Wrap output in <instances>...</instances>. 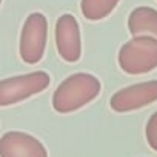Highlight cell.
Returning a JSON list of instances; mask_svg holds the SVG:
<instances>
[{
  "label": "cell",
  "mask_w": 157,
  "mask_h": 157,
  "mask_svg": "<svg viewBox=\"0 0 157 157\" xmlns=\"http://www.w3.org/2000/svg\"><path fill=\"white\" fill-rule=\"evenodd\" d=\"M102 91L100 80L90 72H75L52 93V108L59 114L74 113L91 103Z\"/></svg>",
  "instance_id": "6da1fadb"
},
{
  "label": "cell",
  "mask_w": 157,
  "mask_h": 157,
  "mask_svg": "<svg viewBox=\"0 0 157 157\" xmlns=\"http://www.w3.org/2000/svg\"><path fill=\"white\" fill-rule=\"evenodd\" d=\"M117 62L120 69L129 75L151 72L157 68V37L132 36L120 46Z\"/></svg>",
  "instance_id": "7a4b0ae2"
},
{
  "label": "cell",
  "mask_w": 157,
  "mask_h": 157,
  "mask_svg": "<svg viewBox=\"0 0 157 157\" xmlns=\"http://www.w3.org/2000/svg\"><path fill=\"white\" fill-rule=\"evenodd\" d=\"M51 83V77L45 71L13 75L0 80V108L20 103L42 91Z\"/></svg>",
  "instance_id": "3957f363"
},
{
  "label": "cell",
  "mask_w": 157,
  "mask_h": 157,
  "mask_svg": "<svg viewBox=\"0 0 157 157\" xmlns=\"http://www.w3.org/2000/svg\"><path fill=\"white\" fill-rule=\"evenodd\" d=\"M48 40V20L42 13H33L26 17L22 33L19 52L20 59L28 65L39 63L45 56Z\"/></svg>",
  "instance_id": "277c9868"
},
{
  "label": "cell",
  "mask_w": 157,
  "mask_h": 157,
  "mask_svg": "<svg viewBox=\"0 0 157 157\" xmlns=\"http://www.w3.org/2000/svg\"><path fill=\"white\" fill-rule=\"evenodd\" d=\"M157 102V80H148L119 90L109 99V106L116 113H129Z\"/></svg>",
  "instance_id": "5b68a950"
},
{
  "label": "cell",
  "mask_w": 157,
  "mask_h": 157,
  "mask_svg": "<svg viewBox=\"0 0 157 157\" xmlns=\"http://www.w3.org/2000/svg\"><path fill=\"white\" fill-rule=\"evenodd\" d=\"M56 46L62 60L75 63L82 57L80 26L72 14H63L56 22Z\"/></svg>",
  "instance_id": "8992f818"
},
{
  "label": "cell",
  "mask_w": 157,
  "mask_h": 157,
  "mask_svg": "<svg viewBox=\"0 0 157 157\" xmlns=\"http://www.w3.org/2000/svg\"><path fill=\"white\" fill-rule=\"evenodd\" d=\"M0 157H48L45 145L22 131H8L0 137Z\"/></svg>",
  "instance_id": "52a82bcc"
},
{
  "label": "cell",
  "mask_w": 157,
  "mask_h": 157,
  "mask_svg": "<svg viewBox=\"0 0 157 157\" xmlns=\"http://www.w3.org/2000/svg\"><path fill=\"white\" fill-rule=\"evenodd\" d=\"M128 31L131 36L151 34L157 37V11L151 6H137L128 16Z\"/></svg>",
  "instance_id": "ba28073f"
},
{
  "label": "cell",
  "mask_w": 157,
  "mask_h": 157,
  "mask_svg": "<svg viewBox=\"0 0 157 157\" xmlns=\"http://www.w3.org/2000/svg\"><path fill=\"white\" fill-rule=\"evenodd\" d=\"M120 0H82L80 10L86 20L97 22L106 19L119 5Z\"/></svg>",
  "instance_id": "9c48e42d"
},
{
  "label": "cell",
  "mask_w": 157,
  "mask_h": 157,
  "mask_svg": "<svg viewBox=\"0 0 157 157\" xmlns=\"http://www.w3.org/2000/svg\"><path fill=\"white\" fill-rule=\"evenodd\" d=\"M145 136H146V142L151 146V149L157 152V111L151 114V117L148 119L146 126H145Z\"/></svg>",
  "instance_id": "30bf717a"
},
{
  "label": "cell",
  "mask_w": 157,
  "mask_h": 157,
  "mask_svg": "<svg viewBox=\"0 0 157 157\" xmlns=\"http://www.w3.org/2000/svg\"><path fill=\"white\" fill-rule=\"evenodd\" d=\"M0 5H2V0H0Z\"/></svg>",
  "instance_id": "8fae6325"
}]
</instances>
